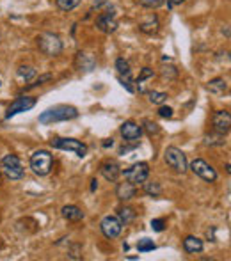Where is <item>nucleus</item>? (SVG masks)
<instances>
[{
	"instance_id": "4468645a",
	"label": "nucleus",
	"mask_w": 231,
	"mask_h": 261,
	"mask_svg": "<svg viewBox=\"0 0 231 261\" xmlns=\"http://www.w3.org/2000/svg\"><path fill=\"white\" fill-rule=\"evenodd\" d=\"M100 173L105 179L108 181H116L119 178V174H121V167L116 160H107V162H103L102 167H100Z\"/></svg>"
},
{
	"instance_id": "5701e85b",
	"label": "nucleus",
	"mask_w": 231,
	"mask_h": 261,
	"mask_svg": "<svg viewBox=\"0 0 231 261\" xmlns=\"http://www.w3.org/2000/svg\"><path fill=\"white\" fill-rule=\"evenodd\" d=\"M153 70L151 68H142V71H141V75L137 77V80H135V84H137V89H139V92H144V89H142V82L144 80H148V78H153Z\"/></svg>"
},
{
	"instance_id": "f257e3e1",
	"label": "nucleus",
	"mask_w": 231,
	"mask_h": 261,
	"mask_svg": "<svg viewBox=\"0 0 231 261\" xmlns=\"http://www.w3.org/2000/svg\"><path fill=\"white\" fill-rule=\"evenodd\" d=\"M78 118V110L71 105H57V107L46 108L45 112L39 114V123L52 124L57 121H70Z\"/></svg>"
},
{
	"instance_id": "f704fd0d",
	"label": "nucleus",
	"mask_w": 231,
	"mask_h": 261,
	"mask_svg": "<svg viewBox=\"0 0 231 261\" xmlns=\"http://www.w3.org/2000/svg\"><path fill=\"white\" fill-rule=\"evenodd\" d=\"M48 80H52V75H50V73H46V75H41V77L37 78L36 82L32 84V86H31V87H37V86H43V84H45V82H48Z\"/></svg>"
},
{
	"instance_id": "bb28decb",
	"label": "nucleus",
	"mask_w": 231,
	"mask_h": 261,
	"mask_svg": "<svg viewBox=\"0 0 231 261\" xmlns=\"http://www.w3.org/2000/svg\"><path fill=\"white\" fill-rule=\"evenodd\" d=\"M55 4L61 11H71L80 4V0H55Z\"/></svg>"
},
{
	"instance_id": "393cba45",
	"label": "nucleus",
	"mask_w": 231,
	"mask_h": 261,
	"mask_svg": "<svg viewBox=\"0 0 231 261\" xmlns=\"http://www.w3.org/2000/svg\"><path fill=\"white\" fill-rule=\"evenodd\" d=\"M18 77L21 80H25V82H29V80H32V78L36 77V70L32 66H20L18 68Z\"/></svg>"
},
{
	"instance_id": "39448f33",
	"label": "nucleus",
	"mask_w": 231,
	"mask_h": 261,
	"mask_svg": "<svg viewBox=\"0 0 231 261\" xmlns=\"http://www.w3.org/2000/svg\"><path fill=\"white\" fill-rule=\"evenodd\" d=\"M164 158H165V164L169 165L171 169H175L176 173L183 174L185 171H187V157H185V153L180 148H176V146H169V148L165 149Z\"/></svg>"
},
{
	"instance_id": "7ed1b4c3",
	"label": "nucleus",
	"mask_w": 231,
	"mask_h": 261,
	"mask_svg": "<svg viewBox=\"0 0 231 261\" xmlns=\"http://www.w3.org/2000/svg\"><path fill=\"white\" fill-rule=\"evenodd\" d=\"M52 165H53V157L50 155V151L46 149H39L31 157V169L34 171V174L37 176H46L50 174Z\"/></svg>"
},
{
	"instance_id": "c756f323",
	"label": "nucleus",
	"mask_w": 231,
	"mask_h": 261,
	"mask_svg": "<svg viewBox=\"0 0 231 261\" xmlns=\"http://www.w3.org/2000/svg\"><path fill=\"white\" fill-rule=\"evenodd\" d=\"M178 75V70L175 66H164L162 68V77L164 78H176Z\"/></svg>"
},
{
	"instance_id": "4be33fe9",
	"label": "nucleus",
	"mask_w": 231,
	"mask_h": 261,
	"mask_svg": "<svg viewBox=\"0 0 231 261\" xmlns=\"http://www.w3.org/2000/svg\"><path fill=\"white\" fill-rule=\"evenodd\" d=\"M144 192L148 195H153V197H160L162 195V187L157 181H149V183L144 181Z\"/></svg>"
},
{
	"instance_id": "7c9ffc66",
	"label": "nucleus",
	"mask_w": 231,
	"mask_h": 261,
	"mask_svg": "<svg viewBox=\"0 0 231 261\" xmlns=\"http://www.w3.org/2000/svg\"><path fill=\"white\" fill-rule=\"evenodd\" d=\"M119 82H121V86H123L128 92H135V87L132 86V78H130V75H126V77H119Z\"/></svg>"
},
{
	"instance_id": "f03ea898",
	"label": "nucleus",
	"mask_w": 231,
	"mask_h": 261,
	"mask_svg": "<svg viewBox=\"0 0 231 261\" xmlns=\"http://www.w3.org/2000/svg\"><path fill=\"white\" fill-rule=\"evenodd\" d=\"M37 46L39 50L48 57H55L62 52V41L61 37L57 34H52V32H43L37 36Z\"/></svg>"
},
{
	"instance_id": "72a5a7b5",
	"label": "nucleus",
	"mask_w": 231,
	"mask_h": 261,
	"mask_svg": "<svg viewBox=\"0 0 231 261\" xmlns=\"http://www.w3.org/2000/svg\"><path fill=\"white\" fill-rule=\"evenodd\" d=\"M159 116H160V118H165V119L173 118V108H171V107H165V105H162V107L159 108Z\"/></svg>"
},
{
	"instance_id": "6ab92c4d",
	"label": "nucleus",
	"mask_w": 231,
	"mask_h": 261,
	"mask_svg": "<svg viewBox=\"0 0 231 261\" xmlns=\"http://www.w3.org/2000/svg\"><path fill=\"white\" fill-rule=\"evenodd\" d=\"M206 89L212 94H224L228 91V82L224 78H213V80H210V82L206 84Z\"/></svg>"
},
{
	"instance_id": "423d86ee",
	"label": "nucleus",
	"mask_w": 231,
	"mask_h": 261,
	"mask_svg": "<svg viewBox=\"0 0 231 261\" xmlns=\"http://www.w3.org/2000/svg\"><path fill=\"white\" fill-rule=\"evenodd\" d=\"M124 174V179L132 185H142L144 181H148V176H149V165L146 162H139V164H134L132 167L123 171Z\"/></svg>"
},
{
	"instance_id": "412c9836",
	"label": "nucleus",
	"mask_w": 231,
	"mask_h": 261,
	"mask_svg": "<svg viewBox=\"0 0 231 261\" xmlns=\"http://www.w3.org/2000/svg\"><path fill=\"white\" fill-rule=\"evenodd\" d=\"M118 219L123 226H128L135 220V211L132 210V208H128V206H126V208H121V210H119Z\"/></svg>"
},
{
	"instance_id": "a878e982",
	"label": "nucleus",
	"mask_w": 231,
	"mask_h": 261,
	"mask_svg": "<svg viewBox=\"0 0 231 261\" xmlns=\"http://www.w3.org/2000/svg\"><path fill=\"white\" fill-rule=\"evenodd\" d=\"M148 96H149V102L153 103V105H162V103L167 100V94L160 91H149Z\"/></svg>"
},
{
	"instance_id": "6e6552de",
	"label": "nucleus",
	"mask_w": 231,
	"mask_h": 261,
	"mask_svg": "<svg viewBox=\"0 0 231 261\" xmlns=\"http://www.w3.org/2000/svg\"><path fill=\"white\" fill-rule=\"evenodd\" d=\"M190 171H192L195 176H199L201 179H205V181H210V183L217 179L215 169H213L210 164H206L203 158H195L194 162L190 164Z\"/></svg>"
},
{
	"instance_id": "473e14b6",
	"label": "nucleus",
	"mask_w": 231,
	"mask_h": 261,
	"mask_svg": "<svg viewBox=\"0 0 231 261\" xmlns=\"http://www.w3.org/2000/svg\"><path fill=\"white\" fill-rule=\"evenodd\" d=\"M151 227H153V231H157V233L164 231L165 229V220L164 219H153L151 220Z\"/></svg>"
},
{
	"instance_id": "cd10ccee",
	"label": "nucleus",
	"mask_w": 231,
	"mask_h": 261,
	"mask_svg": "<svg viewBox=\"0 0 231 261\" xmlns=\"http://www.w3.org/2000/svg\"><path fill=\"white\" fill-rule=\"evenodd\" d=\"M155 242L149 240V238H142V240H139L137 244V249L139 252H149V251H155Z\"/></svg>"
},
{
	"instance_id": "aec40b11",
	"label": "nucleus",
	"mask_w": 231,
	"mask_h": 261,
	"mask_svg": "<svg viewBox=\"0 0 231 261\" xmlns=\"http://www.w3.org/2000/svg\"><path fill=\"white\" fill-rule=\"evenodd\" d=\"M139 31L144 32V34H155L159 31V18H157V15H151L148 21H142L139 25Z\"/></svg>"
},
{
	"instance_id": "e433bc0d",
	"label": "nucleus",
	"mask_w": 231,
	"mask_h": 261,
	"mask_svg": "<svg viewBox=\"0 0 231 261\" xmlns=\"http://www.w3.org/2000/svg\"><path fill=\"white\" fill-rule=\"evenodd\" d=\"M91 192H94V190H96L98 189V181H96V179H92V181H91Z\"/></svg>"
},
{
	"instance_id": "f8f14e48",
	"label": "nucleus",
	"mask_w": 231,
	"mask_h": 261,
	"mask_svg": "<svg viewBox=\"0 0 231 261\" xmlns=\"http://www.w3.org/2000/svg\"><path fill=\"white\" fill-rule=\"evenodd\" d=\"M96 27L102 32H105V34L116 32V29H118V21H116V18H114L112 11H105V13H102V15L98 16V18H96Z\"/></svg>"
},
{
	"instance_id": "2eb2a0df",
	"label": "nucleus",
	"mask_w": 231,
	"mask_h": 261,
	"mask_svg": "<svg viewBox=\"0 0 231 261\" xmlns=\"http://www.w3.org/2000/svg\"><path fill=\"white\" fill-rule=\"evenodd\" d=\"M96 66V59L92 53H88V52H78L77 53V68L80 71H92Z\"/></svg>"
},
{
	"instance_id": "c9c22d12",
	"label": "nucleus",
	"mask_w": 231,
	"mask_h": 261,
	"mask_svg": "<svg viewBox=\"0 0 231 261\" xmlns=\"http://www.w3.org/2000/svg\"><path fill=\"white\" fill-rule=\"evenodd\" d=\"M185 0H169V7H173V5H178V4H183Z\"/></svg>"
},
{
	"instance_id": "20e7f679",
	"label": "nucleus",
	"mask_w": 231,
	"mask_h": 261,
	"mask_svg": "<svg viewBox=\"0 0 231 261\" xmlns=\"http://www.w3.org/2000/svg\"><path fill=\"white\" fill-rule=\"evenodd\" d=\"M52 148L55 149H64V151H73V153L84 158L88 155V146L82 142V140H77V139H68V137H55L50 140Z\"/></svg>"
},
{
	"instance_id": "a211bd4d",
	"label": "nucleus",
	"mask_w": 231,
	"mask_h": 261,
	"mask_svg": "<svg viewBox=\"0 0 231 261\" xmlns=\"http://www.w3.org/2000/svg\"><path fill=\"white\" fill-rule=\"evenodd\" d=\"M116 194L121 201H130L135 195V185L132 183H119L118 189H116Z\"/></svg>"
},
{
	"instance_id": "b1692460",
	"label": "nucleus",
	"mask_w": 231,
	"mask_h": 261,
	"mask_svg": "<svg viewBox=\"0 0 231 261\" xmlns=\"http://www.w3.org/2000/svg\"><path fill=\"white\" fill-rule=\"evenodd\" d=\"M116 70H118L119 77H126V75H130V73H132V70H130V62L124 61L123 57L116 59Z\"/></svg>"
},
{
	"instance_id": "f3484780",
	"label": "nucleus",
	"mask_w": 231,
	"mask_h": 261,
	"mask_svg": "<svg viewBox=\"0 0 231 261\" xmlns=\"http://www.w3.org/2000/svg\"><path fill=\"white\" fill-rule=\"evenodd\" d=\"M62 217L70 222H78V220L84 219V211L75 205H68L62 208Z\"/></svg>"
},
{
	"instance_id": "0eeeda50",
	"label": "nucleus",
	"mask_w": 231,
	"mask_h": 261,
	"mask_svg": "<svg viewBox=\"0 0 231 261\" xmlns=\"http://www.w3.org/2000/svg\"><path fill=\"white\" fill-rule=\"evenodd\" d=\"M2 173L9 179L23 178V167L20 164V158L16 155H5L2 158Z\"/></svg>"
},
{
	"instance_id": "c85d7f7f",
	"label": "nucleus",
	"mask_w": 231,
	"mask_h": 261,
	"mask_svg": "<svg viewBox=\"0 0 231 261\" xmlns=\"http://www.w3.org/2000/svg\"><path fill=\"white\" fill-rule=\"evenodd\" d=\"M139 4L142 7H148V9H157L164 4V0H139Z\"/></svg>"
},
{
	"instance_id": "9b49d317",
	"label": "nucleus",
	"mask_w": 231,
	"mask_h": 261,
	"mask_svg": "<svg viewBox=\"0 0 231 261\" xmlns=\"http://www.w3.org/2000/svg\"><path fill=\"white\" fill-rule=\"evenodd\" d=\"M212 124H213V130L219 135H228L230 133L231 126V116L228 110H217L213 114V119H212Z\"/></svg>"
},
{
	"instance_id": "dca6fc26",
	"label": "nucleus",
	"mask_w": 231,
	"mask_h": 261,
	"mask_svg": "<svg viewBox=\"0 0 231 261\" xmlns=\"http://www.w3.org/2000/svg\"><path fill=\"white\" fill-rule=\"evenodd\" d=\"M203 247H205V244H203V240L197 238V236H187L183 240V249H185V252H189V254H197V252L203 251Z\"/></svg>"
},
{
	"instance_id": "ddd939ff",
	"label": "nucleus",
	"mask_w": 231,
	"mask_h": 261,
	"mask_svg": "<svg viewBox=\"0 0 231 261\" xmlns=\"http://www.w3.org/2000/svg\"><path fill=\"white\" fill-rule=\"evenodd\" d=\"M121 135L128 142H137L139 139H141V135H142V128L137 123H134V121H124L121 124Z\"/></svg>"
},
{
	"instance_id": "1a4fd4ad",
	"label": "nucleus",
	"mask_w": 231,
	"mask_h": 261,
	"mask_svg": "<svg viewBox=\"0 0 231 261\" xmlns=\"http://www.w3.org/2000/svg\"><path fill=\"white\" fill-rule=\"evenodd\" d=\"M34 105H36V98L34 96H18L15 102L11 103V107L7 108L5 119H11L13 116H16V114H20V112H27V110H31Z\"/></svg>"
},
{
	"instance_id": "9d476101",
	"label": "nucleus",
	"mask_w": 231,
	"mask_h": 261,
	"mask_svg": "<svg viewBox=\"0 0 231 261\" xmlns=\"http://www.w3.org/2000/svg\"><path fill=\"white\" fill-rule=\"evenodd\" d=\"M100 227H102V233L107 238H118L119 235H121V231H123V224L119 222L118 217H105V219L102 220V224H100Z\"/></svg>"
},
{
	"instance_id": "2f4dec72",
	"label": "nucleus",
	"mask_w": 231,
	"mask_h": 261,
	"mask_svg": "<svg viewBox=\"0 0 231 261\" xmlns=\"http://www.w3.org/2000/svg\"><path fill=\"white\" fill-rule=\"evenodd\" d=\"M144 124H146V130H148L149 135H153V133H160V126L157 123H153V121L146 119V121H144Z\"/></svg>"
}]
</instances>
